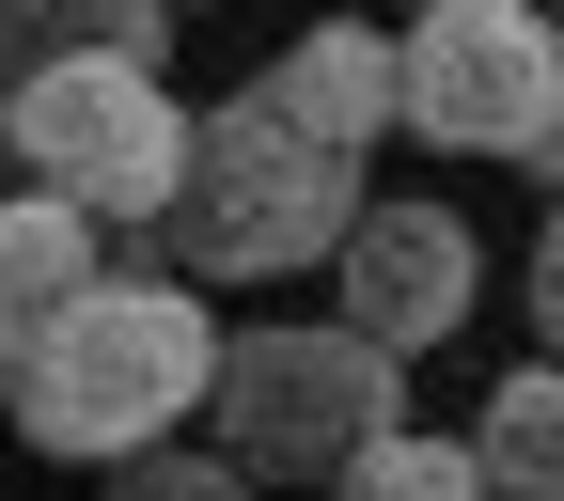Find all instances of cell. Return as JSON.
<instances>
[{"label": "cell", "mask_w": 564, "mask_h": 501, "mask_svg": "<svg viewBox=\"0 0 564 501\" xmlns=\"http://www.w3.org/2000/svg\"><path fill=\"white\" fill-rule=\"evenodd\" d=\"M188 0H0V79H32V63H79V47H173Z\"/></svg>", "instance_id": "obj_9"}, {"label": "cell", "mask_w": 564, "mask_h": 501, "mask_svg": "<svg viewBox=\"0 0 564 501\" xmlns=\"http://www.w3.org/2000/svg\"><path fill=\"white\" fill-rule=\"evenodd\" d=\"M188 141L204 110H173V79L141 47H79V63H32L17 79V173L95 204L110 236H158L173 188H188Z\"/></svg>", "instance_id": "obj_3"}, {"label": "cell", "mask_w": 564, "mask_h": 501, "mask_svg": "<svg viewBox=\"0 0 564 501\" xmlns=\"http://www.w3.org/2000/svg\"><path fill=\"white\" fill-rule=\"evenodd\" d=\"M470 439H486V470H502V501H564V361H549V345H533V377L486 392Z\"/></svg>", "instance_id": "obj_10"}, {"label": "cell", "mask_w": 564, "mask_h": 501, "mask_svg": "<svg viewBox=\"0 0 564 501\" xmlns=\"http://www.w3.org/2000/svg\"><path fill=\"white\" fill-rule=\"evenodd\" d=\"M549 17H564V0H549Z\"/></svg>", "instance_id": "obj_16"}, {"label": "cell", "mask_w": 564, "mask_h": 501, "mask_svg": "<svg viewBox=\"0 0 564 501\" xmlns=\"http://www.w3.org/2000/svg\"><path fill=\"white\" fill-rule=\"evenodd\" d=\"M110 282V220L63 188H0V361L17 345H47V314H79Z\"/></svg>", "instance_id": "obj_7"}, {"label": "cell", "mask_w": 564, "mask_h": 501, "mask_svg": "<svg viewBox=\"0 0 564 501\" xmlns=\"http://www.w3.org/2000/svg\"><path fill=\"white\" fill-rule=\"evenodd\" d=\"M0 173H17V79H0Z\"/></svg>", "instance_id": "obj_15"}, {"label": "cell", "mask_w": 564, "mask_h": 501, "mask_svg": "<svg viewBox=\"0 0 564 501\" xmlns=\"http://www.w3.org/2000/svg\"><path fill=\"white\" fill-rule=\"evenodd\" d=\"M533 173H549V188H564V110H549V141H533Z\"/></svg>", "instance_id": "obj_14"}, {"label": "cell", "mask_w": 564, "mask_h": 501, "mask_svg": "<svg viewBox=\"0 0 564 501\" xmlns=\"http://www.w3.org/2000/svg\"><path fill=\"white\" fill-rule=\"evenodd\" d=\"M329 501H502V470H486V439H423V423H392V439H361L329 470Z\"/></svg>", "instance_id": "obj_11"}, {"label": "cell", "mask_w": 564, "mask_h": 501, "mask_svg": "<svg viewBox=\"0 0 564 501\" xmlns=\"http://www.w3.org/2000/svg\"><path fill=\"white\" fill-rule=\"evenodd\" d=\"M110 501H251V470H236V455H173V439H158V455H126V470H110Z\"/></svg>", "instance_id": "obj_12"}, {"label": "cell", "mask_w": 564, "mask_h": 501, "mask_svg": "<svg viewBox=\"0 0 564 501\" xmlns=\"http://www.w3.org/2000/svg\"><path fill=\"white\" fill-rule=\"evenodd\" d=\"M408 126L440 157H533L564 110V17L549 0H408Z\"/></svg>", "instance_id": "obj_5"}, {"label": "cell", "mask_w": 564, "mask_h": 501, "mask_svg": "<svg viewBox=\"0 0 564 501\" xmlns=\"http://www.w3.org/2000/svg\"><path fill=\"white\" fill-rule=\"evenodd\" d=\"M486 236L455 220V204H361V236L329 251V282H345V329H377L392 361H423V345H455L470 329V298H486V266H470Z\"/></svg>", "instance_id": "obj_6"}, {"label": "cell", "mask_w": 564, "mask_h": 501, "mask_svg": "<svg viewBox=\"0 0 564 501\" xmlns=\"http://www.w3.org/2000/svg\"><path fill=\"white\" fill-rule=\"evenodd\" d=\"M251 79H267L282 110H299V126H329V141H361V157H377L392 126H408V47H392V32H361V17H329V32H299L282 63H251Z\"/></svg>", "instance_id": "obj_8"}, {"label": "cell", "mask_w": 564, "mask_h": 501, "mask_svg": "<svg viewBox=\"0 0 564 501\" xmlns=\"http://www.w3.org/2000/svg\"><path fill=\"white\" fill-rule=\"evenodd\" d=\"M220 314H204L188 266H110L79 314H47V345L0 361V407H17L32 455H79V470H126L158 455L188 407H220Z\"/></svg>", "instance_id": "obj_1"}, {"label": "cell", "mask_w": 564, "mask_h": 501, "mask_svg": "<svg viewBox=\"0 0 564 501\" xmlns=\"http://www.w3.org/2000/svg\"><path fill=\"white\" fill-rule=\"evenodd\" d=\"M345 236H361V141L299 126L267 79L204 110L188 188H173V220H158V251L188 282H282V266H329Z\"/></svg>", "instance_id": "obj_2"}, {"label": "cell", "mask_w": 564, "mask_h": 501, "mask_svg": "<svg viewBox=\"0 0 564 501\" xmlns=\"http://www.w3.org/2000/svg\"><path fill=\"white\" fill-rule=\"evenodd\" d=\"M392 423H408V377L377 329H236L220 345V455L251 486H329Z\"/></svg>", "instance_id": "obj_4"}, {"label": "cell", "mask_w": 564, "mask_h": 501, "mask_svg": "<svg viewBox=\"0 0 564 501\" xmlns=\"http://www.w3.org/2000/svg\"><path fill=\"white\" fill-rule=\"evenodd\" d=\"M533 345L564 361V204H549V236H533Z\"/></svg>", "instance_id": "obj_13"}]
</instances>
